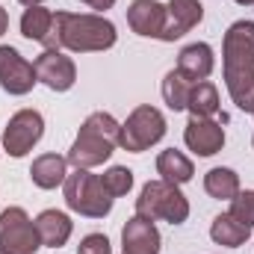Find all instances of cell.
I'll list each match as a JSON object with an SVG mask.
<instances>
[{"mask_svg": "<svg viewBox=\"0 0 254 254\" xmlns=\"http://www.w3.org/2000/svg\"><path fill=\"white\" fill-rule=\"evenodd\" d=\"M225 80L234 104L254 113V21H237L225 33Z\"/></svg>", "mask_w": 254, "mask_h": 254, "instance_id": "obj_1", "label": "cell"}, {"mask_svg": "<svg viewBox=\"0 0 254 254\" xmlns=\"http://www.w3.org/2000/svg\"><path fill=\"white\" fill-rule=\"evenodd\" d=\"M116 45V27L101 18V15H71V12H57L54 15V30L51 39L45 42L48 51H107Z\"/></svg>", "mask_w": 254, "mask_h": 254, "instance_id": "obj_2", "label": "cell"}, {"mask_svg": "<svg viewBox=\"0 0 254 254\" xmlns=\"http://www.w3.org/2000/svg\"><path fill=\"white\" fill-rule=\"evenodd\" d=\"M119 136H122V127L113 116L107 113H92L83 127H80V136L74 139L71 151H68V163H74L77 169H92V166H101L113 148L119 145Z\"/></svg>", "mask_w": 254, "mask_h": 254, "instance_id": "obj_3", "label": "cell"}, {"mask_svg": "<svg viewBox=\"0 0 254 254\" xmlns=\"http://www.w3.org/2000/svg\"><path fill=\"white\" fill-rule=\"evenodd\" d=\"M136 216L142 219H166L172 225H181L187 222L190 216V204L187 198L181 195V190L175 184H166V181H151L142 187V195L136 201Z\"/></svg>", "mask_w": 254, "mask_h": 254, "instance_id": "obj_4", "label": "cell"}, {"mask_svg": "<svg viewBox=\"0 0 254 254\" xmlns=\"http://www.w3.org/2000/svg\"><path fill=\"white\" fill-rule=\"evenodd\" d=\"M65 201L71 210L92 219H101L113 210V195L104 190L101 178L92 175L89 169H77L74 175L65 178Z\"/></svg>", "mask_w": 254, "mask_h": 254, "instance_id": "obj_5", "label": "cell"}, {"mask_svg": "<svg viewBox=\"0 0 254 254\" xmlns=\"http://www.w3.org/2000/svg\"><path fill=\"white\" fill-rule=\"evenodd\" d=\"M42 249L36 222L21 207H9L0 213V254H33Z\"/></svg>", "mask_w": 254, "mask_h": 254, "instance_id": "obj_6", "label": "cell"}, {"mask_svg": "<svg viewBox=\"0 0 254 254\" xmlns=\"http://www.w3.org/2000/svg\"><path fill=\"white\" fill-rule=\"evenodd\" d=\"M163 133H166V119L154 107H139V110H133V116L122 127L119 145L133 151V154H139V151H148L154 142H160Z\"/></svg>", "mask_w": 254, "mask_h": 254, "instance_id": "obj_7", "label": "cell"}, {"mask_svg": "<svg viewBox=\"0 0 254 254\" xmlns=\"http://www.w3.org/2000/svg\"><path fill=\"white\" fill-rule=\"evenodd\" d=\"M42 130H45V122L36 110H21L9 119L6 133H3V145L12 157H24L42 139Z\"/></svg>", "mask_w": 254, "mask_h": 254, "instance_id": "obj_8", "label": "cell"}, {"mask_svg": "<svg viewBox=\"0 0 254 254\" xmlns=\"http://www.w3.org/2000/svg\"><path fill=\"white\" fill-rule=\"evenodd\" d=\"M36 68L27 63L15 48L3 45L0 48V86L9 95H27L36 86Z\"/></svg>", "mask_w": 254, "mask_h": 254, "instance_id": "obj_9", "label": "cell"}, {"mask_svg": "<svg viewBox=\"0 0 254 254\" xmlns=\"http://www.w3.org/2000/svg\"><path fill=\"white\" fill-rule=\"evenodd\" d=\"M36 77L45 83V86H51L54 92H65V89H71L74 86V77H77V71H74V63L63 57L60 51H45L36 63Z\"/></svg>", "mask_w": 254, "mask_h": 254, "instance_id": "obj_10", "label": "cell"}, {"mask_svg": "<svg viewBox=\"0 0 254 254\" xmlns=\"http://www.w3.org/2000/svg\"><path fill=\"white\" fill-rule=\"evenodd\" d=\"M184 139H187V145H190L195 154H201V157H210V154L222 151V145H225V130H222V125H216L213 119L192 116L190 125H187Z\"/></svg>", "mask_w": 254, "mask_h": 254, "instance_id": "obj_11", "label": "cell"}, {"mask_svg": "<svg viewBox=\"0 0 254 254\" xmlns=\"http://www.w3.org/2000/svg\"><path fill=\"white\" fill-rule=\"evenodd\" d=\"M204 9L198 0H172L166 6V27H163V42H175L181 39L184 33H190L192 27L201 21Z\"/></svg>", "mask_w": 254, "mask_h": 254, "instance_id": "obj_12", "label": "cell"}, {"mask_svg": "<svg viewBox=\"0 0 254 254\" xmlns=\"http://www.w3.org/2000/svg\"><path fill=\"white\" fill-rule=\"evenodd\" d=\"M122 243H125V254H157L160 252V234L154 228L151 219L133 216L122 231Z\"/></svg>", "mask_w": 254, "mask_h": 254, "instance_id": "obj_13", "label": "cell"}, {"mask_svg": "<svg viewBox=\"0 0 254 254\" xmlns=\"http://www.w3.org/2000/svg\"><path fill=\"white\" fill-rule=\"evenodd\" d=\"M127 21H130L133 33L160 39L163 36V27H166V6H160L154 0H136L127 9Z\"/></svg>", "mask_w": 254, "mask_h": 254, "instance_id": "obj_14", "label": "cell"}, {"mask_svg": "<svg viewBox=\"0 0 254 254\" xmlns=\"http://www.w3.org/2000/svg\"><path fill=\"white\" fill-rule=\"evenodd\" d=\"M36 231H39V240L42 246L48 249H60L68 243L71 237V219L60 213V210H45L39 219H36Z\"/></svg>", "mask_w": 254, "mask_h": 254, "instance_id": "obj_15", "label": "cell"}, {"mask_svg": "<svg viewBox=\"0 0 254 254\" xmlns=\"http://www.w3.org/2000/svg\"><path fill=\"white\" fill-rule=\"evenodd\" d=\"M178 71L187 80H192V83H201L204 77H210V71H213V51H210V45H190V48H184L181 57H178Z\"/></svg>", "mask_w": 254, "mask_h": 254, "instance_id": "obj_16", "label": "cell"}, {"mask_svg": "<svg viewBox=\"0 0 254 254\" xmlns=\"http://www.w3.org/2000/svg\"><path fill=\"white\" fill-rule=\"evenodd\" d=\"M30 178H33V184L42 187V190L60 187V184H65V178H68V175H65V160L57 157V154H42V157L33 163Z\"/></svg>", "mask_w": 254, "mask_h": 254, "instance_id": "obj_17", "label": "cell"}, {"mask_svg": "<svg viewBox=\"0 0 254 254\" xmlns=\"http://www.w3.org/2000/svg\"><path fill=\"white\" fill-rule=\"evenodd\" d=\"M157 175H163V181L166 184H187L192 175H195V169H192V160L190 157H184L181 151H163L160 157H157Z\"/></svg>", "mask_w": 254, "mask_h": 254, "instance_id": "obj_18", "label": "cell"}, {"mask_svg": "<svg viewBox=\"0 0 254 254\" xmlns=\"http://www.w3.org/2000/svg\"><path fill=\"white\" fill-rule=\"evenodd\" d=\"M51 30H54V12L42 9V6H30L21 18V33L33 42H48L51 39Z\"/></svg>", "mask_w": 254, "mask_h": 254, "instance_id": "obj_19", "label": "cell"}, {"mask_svg": "<svg viewBox=\"0 0 254 254\" xmlns=\"http://www.w3.org/2000/svg\"><path fill=\"white\" fill-rule=\"evenodd\" d=\"M249 228H243L231 213H225V216H216L213 219V228H210V237L219 243V246H231V249H237V246H243L246 240H249Z\"/></svg>", "mask_w": 254, "mask_h": 254, "instance_id": "obj_20", "label": "cell"}, {"mask_svg": "<svg viewBox=\"0 0 254 254\" xmlns=\"http://www.w3.org/2000/svg\"><path fill=\"white\" fill-rule=\"evenodd\" d=\"M192 86H195V83H192V80H187L178 68L166 74V80H163V98H166V104H169L175 113H178V110H187Z\"/></svg>", "mask_w": 254, "mask_h": 254, "instance_id": "obj_21", "label": "cell"}, {"mask_svg": "<svg viewBox=\"0 0 254 254\" xmlns=\"http://www.w3.org/2000/svg\"><path fill=\"white\" fill-rule=\"evenodd\" d=\"M187 110H192V116H204V119H210V116L219 110V92H216V86L207 83V80L195 83L192 92H190V104H187Z\"/></svg>", "mask_w": 254, "mask_h": 254, "instance_id": "obj_22", "label": "cell"}, {"mask_svg": "<svg viewBox=\"0 0 254 254\" xmlns=\"http://www.w3.org/2000/svg\"><path fill=\"white\" fill-rule=\"evenodd\" d=\"M204 190L210 192L213 198H225V201H231L237 192H240V181H237V175L231 172V169H213V172H207V178H204Z\"/></svg>", "mask_w": 254, "mask_h": 254, "instance_id": "obj_23", "label": "cell"}, {"mask_svg": "<svg viewBox=\"0 0 254 254\" xmlns=\"http://www.w3.org/2000/svg\"><path fill=\"white\" fill-rule=\"evenodd\" d=\"M101 184H104V190L110 192L113 198L127 195V190L133 187V172L125 169V166H116V169H110L107 175H101Z\"/></svg>", "mask_w": 254, "mask_h": 254, "instance_id": "obj_24", "label": "cell"}, {"mask_svg": "<svg viewBox=\"0 0 254 254\" xmlns=\"http://www.w3.org/2000/svg\"><path fill=\"white\" fill-rule=\"evenodd\" d=\"M231 216L243 225V228H254V192H237L234 198H231Z\"/></svg>", "mask_w": 254, "mask_h": 254, "instance_id": "obj_25", "label": "cell"}, {"mask_svg": "<svg viewBox=\"0 0 254 254\" xmlns=\"http://www.w3.org/2000/svg\"><path fill=\"white\" fill-rule=\"evenodd\" d=\"M77 254H110V240H107L104 234H89V237L80 243Z\"/></svg>", "mask_w": 254, "mask_h": 254, "instance_id": "obj_26", "label": "cell"}, {"mask_svg": "<svg viewBox=\"0 0 254 254\" xmlns=\"http://www.w3.org/2000/svg\"><path fill=\"white\" fill-rule=\"evenodd\" d=\"M83 3H89L92 9H110V6H113L116 0H83Z\"/></svg>", "mask_w": 254, "mask_h": 254, "instance_id": "obj_27", "label": "cell"}, {"mask_svg": "<svg viewBox=\"0 0 254 254\" xmlns=\"http://www.w3.org/2000/svg\"><path fill=\"white\" fill-rule=\"evenodd\" d=\"M6 27H9V15H6V9L0 6V36L6 33Z\"/></svg>", "mask_w": 254, "mask_h": 254, "instance_id": "obj_28", "label": "cell"}, {"mask_svg": "<svg viewBox=\"0 0 254 254\" xmlns=\"http://www.w3.org/2000/svg\"><path fill=\"white\" fill-rule=\"evenodd\" d=\"M21 3H24V6H39L42 0H21Z\"/></svg>", "mask_w": 254, "mask_h": 254, "instance_id": "obj_29", "label": "cell"}, {"mask_svg": "<svg viewBox=\"0 0 254 254\" xmlns=\"http://www.w3.org/2000/svg\"><path fill=\"white\" fill-rule=\"evenodd\" d=\"M237 3H243V6H249V3H254V0H237Z\"/></svg>", "mask_w": 254, "mask_h": 254, "instance_id": "obj_30", "label": "cell"}]
</instances>
